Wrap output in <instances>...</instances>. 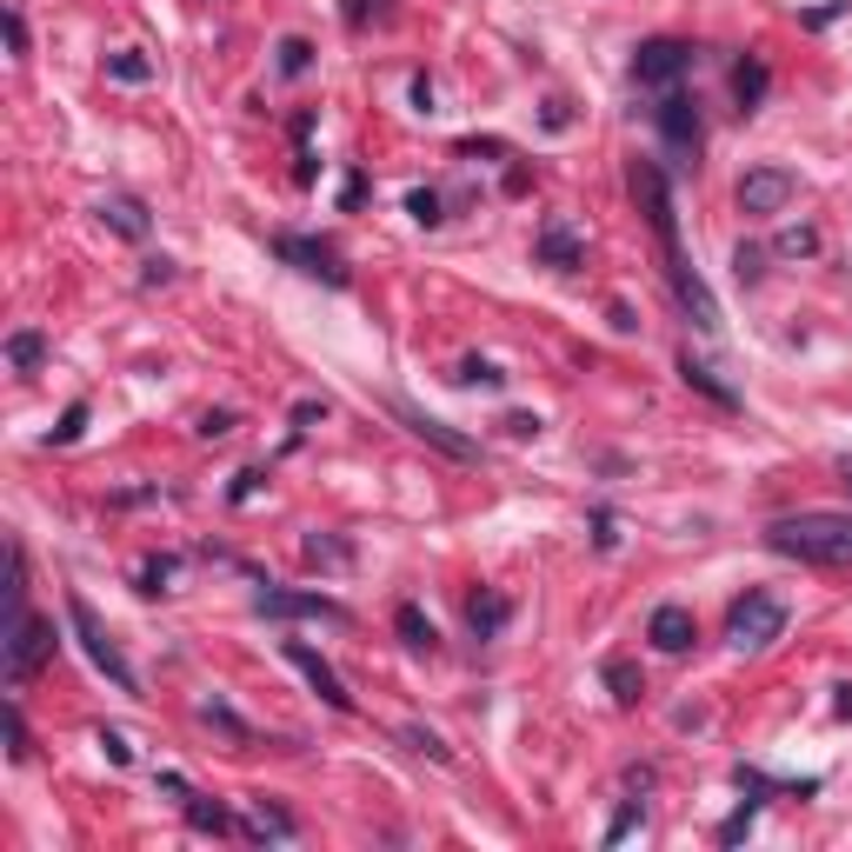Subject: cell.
I'll list each match as a JSON object with an SVG mask.
<instances>
[{
    "instance_id": "8fae6325",
    "label": "cell",
    "mask_w": 852,
    "mask_h": 852,
    "mask_svg": "<svg viewBox=\"0 0 852 852\" xmlns=\"http://www.w3.org/2000/svg\"><path fill=\"white\" fill-rule=\"evenodd\" d=\"M280 653H287V666H300V673H307V686H313V693H320L333 713H353V693H347V680H340V673H333V666H327V660H320L307 640H287Z\"/></svg>"
},
{
    "instance_id": "d4e9b609",
    "label": "cell",
    "mask_w": 852,
    "mask_h": 852,
    "mask_svg": "<svg viewBox=\"0 0 852 852\" xmlns=\"http://www.w3.org/2000/svg\"><path fill=\"white\" fill-rule=\"evenodd\" d=\"M80 433H87V400H73V407H67V413H60V427H53V433H47V447H73V440H80Z\"/></svg>"
},
{
    "instance_id": "2e32d148",
    "label": "cell",
    "mask_w": 852,
    "mask_h": 852,
    "mask_svg": "<svg viewBox=\"0 0 852 852\" xmlns=\"http://www.w3.org/2000/svg\"><path fill=\"white\" fill-rule=\"evenodd\" d=\"M540 260H547V267H560V273H567V267H580V233H573V220H560V213H553V220L540 227Z\"/></svg>"
},
{
    "instance_id": "ee69618b",
    "label": "cell",
    "mask_w": 852,
    "mask_h": 852,
    "mask_svg": "<svg viewBox=\"0 0 852 852\" xmlns=\"http://www.w3.org/2000/svg\"><path fill=\"white\" fill-rule=\"evenodd\" d=\"M367 200V180L360 173H347V187H340V207H360Z\"/></svg>"
},
{
    "instance_id": "f1b7e54d",
    "label": "cell",
    "mask_w": 852,
    "mask_h": 852,
    "mask_svg": "<svg viewBox=\"0 0 852 852\" xmlns=\"http://www.w3.org/2000/svg\"><path fill=\"white\" fill-rule=\"evenodd\" d=\"M407 213H413L420 227H440V220H447V213H440V193H433V187H420V193H407Z\"/></svg>"
},
{
    "instance_id": "83f0119b",
    "label": "cell",
    "mask_w": 852,
    "mask_h": 852,
    "mask_svg": "<svg viewBox=\"0 0 852 852\" xmlns=\"http://www.w3.org/2000/svg\"><path fill=\"white\" fill-rule=\"evenodd\" d=\"M307 60H313V47H307L300 33H287V40H280V73L293 80V73H307Z\"/></svg>"
},
{
    "instance_id": "74e56055",
    "label": "cell",
    "mask_w": 852,
    "mask_h": 852,
    "mask_svg": "<svg viewBox=\"0 0 852 852\" xmlns=\"http://www.w3.org/2000/svg\"><path fill=\"white\" fill-rule=\"evenodd\" d=\"M100 753H107V760H113V766H133V746H127V740H120V733H113V726H107V733H100Z\"/></svg>"
},
{
    "instance_id": "f6af8a7d",
    "label": "cell",
    "mask_w": 852,
    "mask_h": 852,
    "mask_svg": "<svg viewBox=\"0 0 852 852\" xmlns=\"http://www.w3.org/2000/svg\"><path fill=\"white\" fill-rule=\"evenodd\" d=\"M413 107H420V113H433V80H427V73L413 80Z\"/></svg>"
},
{
    "instance_id": "f546056e",
    "label": "cell",
    "mask_w": 852,
    "mask_h": 852,
    "mask_svg": "<svg viewBox=\"0 0 852 852\" xmlns=\"http://www.w3.org/2000/svg\"><path fill=\"white\" fill-rule=\"evenodd\" d=\"M453 380H467V387H507V373L493 367V360H460V373Z\"/></svg>"
},
{
    "instance_id": "1f68e13d",
    "label": "cell",
    "mask_w": 852,
    "mask_h": 852,
    "mask_svg": "<svg viewBox=\"0 0 852 852\" xmlns=\"http://www.w3.org/2000/svg\"><path fill=\"white\" fill-rule=\"evenodd\" d=\"M173 573H180L173 560H147V567H140V593H167V580H173Z\"/></svg>"
},
{
    "instance_id": "7a4b0ae2",
    "label": "cell",
    "mask_w": 852,
    "mask_h": 852,
    "mask_svg": "<svg viewBox=\"0 0 852 852\" xmlns=\"http://www.w3.org/2000/svg\"><path fill=\"white\" fill-rule=\"evenodd\" d=\"M780 633H786V600H780V593L753 587L746 600H733V613H726V640H733L740 653H766Z\"/></svg>"
},
{
    "instance_id": "52a82bcc",
    "label": "cell",
    "mask_w": 852,
    "mask_h": 852,
    "mask_svg": "<svg viewBox=\"0 0 852 852\" xmlns=\"http://www.w3.org/2000/svg\"><path fill=\"white\" fill-rule=\"evenodd\" d=\"M793 193H800V180H793L786 167H753V173L740 180V213L773 220V213H786V207H793Z\"/></svg>"
},
{
    "instance_id": "ba28073f",
    "label": "cell",
    "mask_w": 852,
    "mask_h": 852,
    "mask_svg": "<svg viewBox=\"0 0 852 852\" xmlns=\"http://www.w3.org/2000/svg\"><path fill=\"white\" fill-rule=\"evenodd\" d=\"M253 613H267V620H333V627H347V607H340V600H327V593H287V587H260V593H253Z\"/></svg>"
},
{
    "instance_id": "f35d334b",
    "label": "cell",
    "mask_w": 852,
    "mask_h": 852,
    "mask_svg": "<svg viewBox=\"0 0 852 852\" xmlns=\"http://www.w3.org/2000/svg\"><path fill=\"white\" fill-rule=\"evenodd\" d=\"M633 826H640V800H627V806H620V820L607 826V846H613V840H627Z\"/></svg>"
},
{
    "instance_id": "4fadbf2b",
    "label": "cell",
    "mask_w": 852,
    "mask_h": 852,
    "mask_svg": "<svg viewBox=\"0 0 852 852\" xmlns=\"http://www.w3.org/2000/svg\"><path fill=\"white\" fill-rule=\"evenodd\" d=\"M393 413L407 420V433H420V440H427V447H440L447 460H473V440H460L453 427H440V420H427V413H413L407 400H393Z\"/></svg>"
},
{
    "instance_id": "4dcf8cb0",
    "label": "cell",
    "mask_w": 852,
    "mask_h": 852,
    "mask_svg": "<svg viewBox=\"0 0 852 852\" xmlns=\"http://www.w3.org/2000/svg\"><path fill=\"white\" fill-rule=\"evenodd\" d=\"M780 253H786V260H800V253H820V233H813V227H786V233H780Z\"/></svg>"
},
{
    "instance_id": "d6a6232c",
    "label": "cell",
    "mask_w": 852,
    "mask_h": 852,
    "mask_svg": "<svg viewBox=\"0 0 852 852\" xmlns=\"http://www.w3.org/2000/svg\"><path fill=\"white\" fill-rule=\"evenodd\" d=\"M753 820H760V800H746V806L720 826V840H726V846H733V840H746V833H753Z\"/></svg>"
},
{
    "instance_id": "277c9868",
    "label": "cell",
    "mask_w": 852,
    "mask_h": 852,
    "mask_svg": "<svg viewBox=\"0 0 852 852\" xmlns=\"http://www.w3.org/2000/svg\"><path fill=\"white\" fill-rule=\"evenodd\" d=\"M67 620H73V633H80V646H87V660H93V666H100V673H107V680H113L120 693H140V680H133V666L120 660V646L107 640V627H100V613H93V607H87L80 593H67Z\"/></svg>"
},
{
    "instance_id": "d590c367",
    "label": "cell",
    "mask_w": 852,
    "mask_h": 852,
    "mask_svg": "<svg viewBox=\"0 0 852 852\" xmlns=\"http://www.w3.org/2000/svg\"><path fill=\"white\" fill-rule=\"evenodd\" d=\"M733 273H740V280H760V273H766V253H760V247H740V253H733Z\"/></svg>"
},
{
    "instance_id": "5bb4252c",
    "label": "cell",
    "mask_w": 852,
    "mask_h": 852,
    "mask_svg": "<svg viewBox=\"0 0 852 852\" xmlns=\"http://www.w3.org/2000/svg\"><path fill=\"white\" fill-rule=\"evenodd\" d=\"M680 380H686L693 393H706V400H713L720 413H740V393H733V387H726V380H720V373H713L706 360H693V353H680Z\"/></svg>"
},
{
    "instance_id": "3957f363",
    "label": "cell",
    "mask_w": 852,
    "mask_h": 852,
    "mask_svg": "<svg viewBox=\"0 0 852 852\" xmlns=\"http://www.w3.org/2000/svg\"><path fill=\"white\" fill-rule=\"evenodd\" d=\"M53 660V627L40 613H7V686H27Z\"/></svg>"
},
{
    "instance_id": "9a60e30c",
    "label": "cell",
    "mask_w": 852,
    "mask_h": 852,
    "mask_svg": "<svg viewBox=\"0 0 852 852\" xmlns=\"http://www.w3.org/2000/svg\"><path fill=\"white\" fill-rule=\"evenodd\" d=\"M507 620H513V600H507V593H473V600H467V627H473V640H500Z\"/></svg>"
},
{
    "instance_id": "9c48e42d",
    "label": "cell",
    "mask_w": 852,
    "mask_h": 852,
    "mask_svg": "<svg viewBox=\"0 0 852 852\" xmlns=\"http://www.w3.org/2000/svg\"><path fill=\"white\" fill-rule=\"evenodd\" d=\"M653 127H660V140L680 153V167L700 153V107H693L686 93H673V87H666V93H660V107H653Z\"/></svg>"
},
{
    "instance_id": "44dd1931",
    "label": "cell",
    "mask_w": 852,
    "mask_h": 852,
    "mask_svg": "<svg viewBox=\"0 0 852 852\" xmlns=\"http://www.w3.org/2000/svg\"><path fill=\"white\" fill-rule=\"evenodd\" d=\"M40 360H47V340H40L33 327L7 333V367H13V373H40Z\"/></svg>"
},
{
    "instance_id": "4316f807",
    "label": "cell",
    "mask_w": 852,
    "mask_h": 852,
    "mask_svg": "<svg viewBox=\"0 0 852 852\" xmlns=\"http://www.w3.org/2000/svg\"><path fill=\"white\" fill-rule=\"evenodd\" d=\"M400 740H407V746H413V753H427V760H440V766H447V760H453V746H447V740H440V733H427V726H407V733H400Z\"/></svg>"
},
{
    "instance_id": "d6986e66",
    "label": "cell",
    "mask_w": 852,
    "mask_h": 852,
    "mask_svg": "<svg viewBox=\"0 0 852 852\" xmlns=\"http://www.w3.org/2000/svg\"><path fill=\"white\" fill-rule=\"evenodd\" d=\"M600 680H607V693H613L620 706H640V693H646L640 666H633V660H620V653H613V660H600Z\"/></svg>"
},
{
    "instance_id": "7bdbcfd3",
    "label": "cell",
    "mask_w": 852,
    "mask_h": 852,
    "mask_svg": "<svg viewBox=\"0 0 852 852\" xmlns=\"http://www.w3.org/2000/svg\"><path fill=\"white\" fill-rule=\"evenodd\" d=\"M840 13H846V0H826V7L806 13V27H826V20H840Z\"/></svg>"
},
{
    "instance_id": "bcb514c9",
    "label": "cell",
    "mask_w": 852,
    "mask_h": 852,
    "mask_svg": "<svg viewBox=\"0 0 852 852\" xmlns=\"http://www.w3.org/2000/svg\"><path fill=\"white\" fill-rule=\"evenodd\" d=\"M840 480H846V487H852V453H846V460H840Z\"/></svg>"
},
{
    "instance_id": "30bf717a",
    "label": "cell",
    "mask_w": 852,
    "mask_h": 852,
    "mask_svg": "<svg viewBox=\"0 0 852 852\" xmlns=\"http://www.w3.org/2000/svg\"><path fill=\"white\" fill-rule=\"evenodd\" d=\"M273 253H280V260H293L300 273L327 280V287H347V267H340V253H333L327 240H307V233H273Z\"/></svg>"
},
{
    "instance_id": "ffe728a7",
    "label": "cell",
    "mask_w": 852,
    "mask_h": 852,
    "mask_svg": "<svg viewBox=\"0 0 852 852\" xmlns=\"http://www.w3.org/2000/svg\"><path fill=\"white\" fill-rule=\"evenodd\" d=\"M247 833H260V840H300L293 813H280L273 800H247Z\"/></svg>"
},
{
    "instance_id": "7402d4cb",
    "label": "cell",
    "mask_w": 852,
    "mask_h": 852,
    "mask_svg": "<svg viewBox=\"0 0 852 852\" xmlns=\"http://www.w3.org/2000/svg\"><path fill=\"white\" fill-rule=\"evenodd\" d=\"M393 627H400V640H407L413 653H433V640H440V633H433V620H427V613H420L413 600H407V607L393 613Z\"/></svg>"
},
{
    "instance_id": "836d02e7",
    "label": "cell",
    "mask_w": 852,
    "mask_h": 852,
    "mask_svg": "<svg viewBox=\"0 0 852 852\" xmlns=\"http://www.w3.org/2000/svg\"><path fill=\"white\" fill-rule=\"evenodd\" d=\"M307 560H327V567H347L353 553H347L340 540H320V533H313V540H307Z\"/></svg>"
},
{
    "instance_id": "ab89813d",
    "label": "cell",
    "mask_w": 852,
    "mask_h": 852,
    "mask_svg": "<svg viewBox=\"0 0 852 852\" xmlns=\"http://www.w3.org/2000/svg\"><path fill=\"white\" fill-rule=\"evenodd\" d=\"M7 47H13V60L27 53V20H20V7H7Z\"/></svg>"
},
{
    "instance_id": "b9f144b4",
    "label": "cell",
    "mask_w": 852,
    "mask_h": 852,
    "mask_svg": "<svg viewBox=\"0 0 852 852\" xmlns=\"http://www.w3.org/2000/svg\"><path fill=\"white\" fill-rule=\"evenodd\" d=\"M313 420H327V400H300L293 407V427H313Z\"/></svg>"
},
{
    "instance_id": "8d00e7d4",
    "label": "cell",
    "mask_w": 852,
    "mask_h": 852,
    "mask_svg": "<svg viewBox=\"0 0 852 852\" xmlns=\"http://www.w3.org/2000/svg\"><path fill=\"white\" fill-rule=\"evenodd\" d=\"M233 427H240V420H233L227 407H220V413H200V440H227Z\"/></svg>"
},
{
    "instance_id": "8992f818",
    "label": "cell",
    "mask_w": 852,
    "mask_h": 852,
    "mask_svg": "<svg viewBox=\"0 0 852 852\" xmlns=\"http://www.w3.org/2000/svg\"><path fill=\"white\" fill-rule=\"evenodd\" d=\"M693 73V47L686 40H640V53H633V80L640 87H680Z\"/></svg>"
},
{
    "instance_id": "5b68a950",
    "label": "cell",
    "mask_w": 852,
    "mask_h": 852,
    "mask_svg": "<svg viewBox=\"0 0 852 852\" xmlns=\"http://www.w3.org/2000/svg\"><path fill=\"white\" fill-rule=\"evenodd\" d=\"M633 200H640V213L653 220L660 253L673 260V253H680V213H673V187H666V173H660L653 160H633Z\"/></svg>"
},
{
    "instance_id": "cb8c5ba5",
    "label": "cell",
    "mask_w": 852,
    "mask_h": 852,
    "mask_svg": "<svg viewBox=\"0 0 852 852\" xmlns=\"http://www.w3.org/2000/svg\"><path fill=\"white\" fill-rule=\"evenodd\" d=\"M200 720H207V726H220V733H227V740H240V746L253 740V726H247L233 706H220V700H200Z\"/></svg>"
},
{
    "instance_id": "6da1fadb",
    "label": "cell",
    "mask_w": 852,
    "mask_h": 852,
    "mask_svg": "<svg viewBox=\"0 0 852 852\" xmlns=\"http://www.w3.org/2000/svg\"><path fill=\"white\" fill-rule=\"evenodd\" d=\"M766 547L806 567H852V513H786L766 527Z\"/></svg>"
},
{
    "instance_id": "60d3db41",
    "label": "cell",
    "mask_w": 852,
    "mask_h": 852,
    "mask_svg": "<svg viewBox=\"0 0 852 852\" xmlns=\"http://www.w3.org/2000/svg\"><path fill=\"white\" fill-rule=\"evenodd\" d=\"M593 540H600V547H607V553H613V547H620V533H613V513H607V507H600V513H593Z\"/></svg>"
},
{
    "instance_id": "484cf974",
    "label": "cell",
    "mask_w": 852,
    "mask_h": 852,
    "mask_svg": "<svg viewBox=\"0 0 852 852\" xmlns=\"http://www.w3.org/2000/svg\"><path fill=\"white\" fill-rule=\"evenodd\" d=\"M107 73H113V80H127V87H140V80H153V67H147L140 53H107Z\"/></svg>"
},
{
    "instance_id": "603a6c76",
    "label": "cell",
    "mask_w": 852,
    "mask_h": 852,
    "mask_svg": "<svg viewBox=\"0 0 852 852\" xmlns=\"http://www.w3.org/2000/svg\"><path fill=\"white\" fill-rule=\"evenodd\" d=\"M180 806H187V826H193V833H213V840L233 833V813H227V806H207V800H193V793H187Z\"/></svg>"
},
{
    "instance_id": "e0dca14e",
    "label": "cell",
    "mask_w": 852,
    "mask_h": 852,
    "mask_svg": "<svg viewBox=\"0 0 852 852\" xmlns=\"http://www.w3.org/2000/svg\"><path fill=\"white\" fill-rule=\"evenodd\" d=\"M766 87H773V73H766V60H740L733 67V100H740V113H760V100H766Z\"/></svg>"
},
{
    "instance_id": "7c38bea8",
    "label": "cell",
    "mask_w": 852,
    "mask_h": 852,
    "mask_svg": "<svg viewBox=\"0 0 852 852\" xmlns=\"http://www.w3.org/2000/svg\"><path fill=\"white\" fill-rule=\"evenodd\" d=\"M646 640H653L660 653H686V646L700 640V627H693V613H686V607H673V600H666V607H653Z\"/></svg>"
},
{
    "instance_id": "ac0fdd59",
    "label": "cell",
    "mask_w": 852,
    "mask_h": 852,
    "mask_svg": "<svg viewBox=\"0 0 852 852\" xmlns=\"http://www.w3.org/2000/svg\"><path fill=\"white\" fill-rule=\"evenodd\" d=\"M100 220H107L113 233H127V240H147V207H140L133 193H107V200H100Z\"/></svg>"
},
{
    "instance_id": "e575fe53",
    "label": "cell",
    "mask_w": 852,
    "mask_h": 852,
    "mask_svg": "<svg viewBox=\"0 0 852 852\" xmlns=\"http://www.w3.org/2000/svg\"><path fill=\"white\" fill-rule=\"evenodd\" d=\"M7 740H13V760H27L33 753V740H27V720H20V706L7 700Z\"/></svg>"
}]
</instances>
